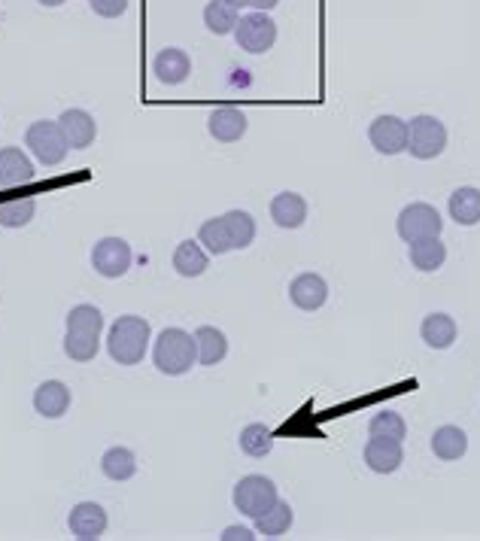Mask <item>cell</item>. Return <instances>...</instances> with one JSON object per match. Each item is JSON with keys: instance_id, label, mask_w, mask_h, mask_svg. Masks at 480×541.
Segmentation results:
<instances>
[{"instance_id": "6da1fadb", "label": "cell", "mask_w": 480, "mask_h": 541, "mask_svg": "<svg viewBox=\"0 0 480 541\" xmlns=\"http://www.w3.org/2000/svg\"><path fill=\"white\" fill-rule=\"evenodd\" d=\"M149 341H152V329L143 317H119L113 326H110V338H107V350L113 356L116 365H140L146 350H149Z\"/></svg>"}, {"instance_id": "7a4b0ae2", "label": "cell", "mask_w": 480, "mask_h": 541, "mask_svg": "<svg viewBox=\"0 0 480 541\" xmlns=\"http://www.w3.org/2000/svg\"><path fill=\"white\" fill-rule=\"evenodd\" d=\"M152 362L155 368L168 374V377H180L186 374L195 362H198V347H195V335H189L186 329H165L155 338L152 347Z\"/></svg>"}, {"instance_id": "3957f363", "label": "cell", "mask_w": 480, "mask_h": 541, "mask_svg": "<svg viewBox=\"0 0 480 541\" xmlns=\"http://www.w3.org/2000/svg\"><path fill=\"white\" fill-rule=\"evenodd\" d=\"M447 149V128L435 116H414L408 122V152L420 162H432Z\"/></svg>"}, {"instance_id": "277c9868", "label": "cell", "mask_w": 480, "mask_h": 541, "mask_svg": "<svg viewBox=\"0 0 480 541\" xmlns=\"http://www.w3.org/2000/svg\"><path fill=\"white\" fill-rule=\"evenodd\" d=\"M395 228H398V238H402L405 244H414V241H423V238H441L444 219L432 204L417 201V204H408L402 213H398Z\"/></svg>"}, {"instance_id": "5b68a950", "label": "cell", "mask_w": 480, "mask_h": 541, "mask_svg": "<svg viewBox=\"0 0 480 541\" xmlns=\"http://www.w3.org/2000/svg\"><path fill=\"white\" fill-rule=\"evenodd\" d=\"M25 146L34 152L37 162H43V165H49V168H52V165H61L64 156H67V149H70L61 125H58V122H49V119H40V122H34V125L25 131Z\"/></svg>"}, {"instance_id": "8992f818", "label": "cell", "mask_w": 480, "mask_h": 541, "mask_svg": "<svg viewBox=\"0 0 480 541\" xmlns=\"http://www.w3.org/2000/svg\"><path fill=\"white\" fill-rule=\"evenodd\" d=\"M277 484L265 475H247V478H240L237 487H234V508L240 514H247V517H262L274 502H277Z\"/></svg>"}, {"instance_id": "52a82bcc", "label": "cell", "mask_w": 480, "mask_h": 541, "mask_svg": "<svg viewBox=\"0 0 480 541\" xmlns=\"http://www.w3.org/2000/svg\"><path fill=\"white\" fill-rule=\"evenodd\" d=\"M234 40L240 49H247L253 55H265L274 40H277V25L268 13H250V16H240L237 28H234Z\"/></svg>"}, {"instance_id": "ba28073f", "label": "cell", "mask_w": 480, "mask_h": 541, "mask_svg": "<svg viewBox=\"0 0 480 541\" xmlns=\"http://www.w3.org/2000/svg\"><path fill=\"white\" fill-rule=\"evenodd\" d=\"M131 259H134V253H131L128 241H122V238H104L92 250V268L107 280L125 277L131 268Z\"/></svg>"}, {"instance_id": "9c48e42d", "label": "cell", "mask_w": 480, "mask_h": 541, "mask_svg": "<svg viewBox=\"0 0 480 541\" xmlns=\"http://www.w3.org/2000/svg\"><path fill=\"white\" fill-rule=\"evenodd\" d=\"M371 146L380 156H398V152H408V122L398 116H377L368 128Z\"/></svg>"}, {"instance_id": "30bf717a", "label": "cell", "mask_w": 480, "mask_h": 541, "mask_svg": "<svg viewBox=\"0 0 480 541\" xmlns=\"http://www.w3.org/2000/svg\"><path fill=\"white\" fill-rule=\"evenodd\" d=\"M289 298H292V304L298 307V311H307V314L319 311V307H323L326 298H329V283L319 274H313V271L298 274L289 283Z\"/></svg>"}, {"instance_id": "8fae6325", "label": "cell", "mask_w": 480, "mask_h": 541, "mask_svg": "<svg viewBox=\"0 0 480 541\" xmlns=\"http://www.w3.org/2000/svg\"><path fill=\"white\" fill-rule=\"evenodd\" d=\"M67 526L79 541H98L107 529V511L98 502H79L70 511Z\"/></svg>"}, {"instance_id": "7c38bea8", "label": "cell", "mask_w": 480, "mask_h": 541, "mask_svg": "<svg viewBox=\"0 0 480 541\" xmlns=\"http://www.w3.org/2000/svg\"><path fill=\"white\" fill-rule=\"evenodd\" d=\"M365 462L368 469L377 472V475H392L402 469L405 462V450H402V441H392V438H374L365 444Z\"/></svg>"}, {"instance_id": "4fadbf2b", "label": "cell", "mask_w": 480, "mask_h": 541, "mask_svg": "<svg viewBox=\"0 0 480 541\" xmlns=\"http://www.w3.org/2000/svg\"><path fill=\"white\" fill-rule=\"evenodd\" d=\"M247 125H250L247 113L237 107H216L210 110V119H207V131L219 143H237L247 134Z\"/></svg>"}, {"instance_id": "5bb4252c", "label": "cell", "mask_w": 480, "mask_h": 541, "mask_svg": "<svg viewBox=\"0 0 480 541\" xmlns=\"http://www.w3.org/2000/svg\"><path fill=\"white\" fill-rule=\"evenodd\" d=\"M152 73L158 76V83H165V86H180L189 80V73H192V58L177 49V46H168L155 55L152 61Z\"/></svg>"}, {"instance_id": "9a60e30c", "label": "cell", "mask_w": 480, "mask_h": 541, "mask_svg": "<svg viewBox=\"0 0 480 541\" xmlns=\"http://www.w3.org/2000/svg\"><path fill=\"white\" fill-rule=\"evenodd\" d=\"M58 125H61L70 149H89L95 143V137H98V122L86 110H64L58 116Z\"/></svg>"}, {"instance_id": "2e32d148", "label": "cell", "mask_w": 480, "mask_h": 541, "mask_svg": "<svg viewBox=\"0 0 480 541\" xmlns=\"http://www.w3.org/2000/svg\"><path fill=\"white\" fill-rule=\"evenodd\" d=\"M34 180V162L25 156L19 146L0 149V189L25 186Z\"/></svg>"}, {"instance_id": "e0dca14e", "label": "cell", "mask_w": 480, "mask_h": 541, "mask_svg": "<svg viewBox=\"0 0 480 541\" xmlns=\"http://www.w3.org/2000/svg\"><path fill=\"white\" fill-rule=\"evenodd\" d=\"M70 408V390L61 383V380H46L37 386L34 393V411L46 420H58L64 417Z\"/></svg>"}, {"instance_id": "ac0fdd59", "label": "cell", "mask_w": 480, "mask_h": 541, "mask_svg": "<svg viewBox=\"0 0 480 541\" xmlns=\"http://www.w3.org/2000/svg\"><path fill=\"white\" fill-rule=\"evenodd\" d=\"M271 219L280 228H301L307 219V201L298 192H280L271 201Z\"/></svg>"}, {"instance_id": "d6986e66", "label": "cell", "mask_w": 480, "mask_h": 541, "mask_svg": "<svg viewBox=\"0 0 480 541\" xmlns=\"http://www.w3.org/2000/svg\"><path fill=\"white\" fill-rule=\"evenodd\" d=\"M420 335L432 350H447V347H453L459 326L450 314H429L420 326Z\"/></svg>"}, {"instance_id": "ffe728a7", "label": "cell", "mask_w": 480, "mask_h": 541, "mask_svg": "<svg viewBox=\"0 0 480 541\" xmlns=\"http://www.w3.org/2000/svg\"><path fill=\"white\" fill-rule=\"evenodd\" d=\"M450 219L456 225H477L480 222V189L474 186H459L453 195H450Z\"/></svg>"}, {"instance_id": "44dd1931", "label": "cell", "mask_w": 480, "mask_h": 541, "mask_svg": "<svg viewBox=\"0 0 480 541\" xmlns=\"http://www.w3.org/2000/svg\"><path fill=\"white\" fill-rule=\"evenodd\" d=\"M104 329V314L95 304H76L67 314V332L79 338H101Z\"/></svg>"}, {"instance_id": "7402d4cb", "label": "cell", "mask_w": 480, "mask_h": 541, "mask_svg": "<svg viewBox=\"0 0 480 541\" xmlns=\"http://www.w3.org/2000/svg\"><path fill=\"white\" fill-rule=\"evenodd\" d=\"M195 347H198V362L201 365H219L228 356V338L216 326H201L195 332Z\"/></svg>"}, {"instance_id": "603a6c76", "label": "cell", "mask_w": 480, "mask_h": 541, "mask_svg": "<svg viewBox=\"0 0 480 541\" xmlns=\"http://www.w3.org/2000/svg\"><path fill=\"white\" fill-rule=\"evenodd\" d=\"M465 450H468V435H465L459 426H441V429H435V435H432V453H435L438 459L456 462V459L465 456Z\"/></svg>"}, {"instance_id": "cb8c5ba5", "label": "cell", "mask_w": 480, "mask_h": 541, "mask_svg": "<svg viewBox=\"0 0 480 541\" xmlns=\"http://www.w3.org/2000/svg\"><path fill=\"white\" fill-rule=\"evenodd\" d=\"M222 222H225V231H228L231 250H247L256 241V219L247 210H228L222 216Z\"/></svg>"}, {"instance_id": "d4e9b609", "label": "cell", "mask_w": 480, "mask_h": 541, "mask_svg": "<svg viewBox=\"0 0 480 541\" xmlns=\"http://www.w3.org/2000/svg\"><path fill=\"white\" fill-rule=\"evenodd\" d=\"M408 247H411V265L423 274H432L447 262V247L441 244V238H423Z\"/></svg>"}, {"instance_id": "484cf974", "label": "cell", "mask_w": 480, "mask_h": 541, "mask_svg": "<svg viewBox=\"0 0 480 541\" xmlns=\"http://www.w3.org/2000/svg\"><path fill=\"white\" fill-rule=\"evenodd\" d=\"M101 472L110 478V481H131L137 475V456L128 450V447H110L104 456H101Z\"/></svg>"}, {"instance_id": "4316f807", "label": "cell", "mask_w": 480, "mask_h": 541, "mask_svg": "<svg viewBox=\"0 0 480 541\" xmlns=\"http://www.w3.org/2000/svg\"><path fill=\"white\" fill-rule=\"evenodd\" d=\"M207 265H210V259L201 250V241H183L174 250V271L180 277H201L207 271Z\"/></svg>"}, {"instance_id": "83f0119b", "label": "cell", "mask_w": 480, "mask_h": 541, "mask_svg": "<svg viewBox=\"0 0 480 541\" xmlns=\"http://www.w3.org/2000/svg\"><path fill=\"white\" fill-rule=\"evenodd\" d=\"M237 444H240V450H244L247 456L262 459V456H268L274 450V432L265 423H250V426L240 429Z\"/></svg>"}, {"instance_id": "f1b7e54d", "label": "cell", "mask_w": 480, "mask_h": 541, "mask_svg": "<svg viewBox=\"0 0 480 541\" xmlns=\"http://www.w3.org/2000/svg\"><path fill=\"white\" fill-rule=\"evenodd\" d=\"M292 520H295L292 505L277 499V502H274V505H271L262 517H256V529H259L265 538H280V535H286V532H289Z\"/></svg>"}, {"instance_id": "f546056e", "label": "cell", "mask_w": 480, "mask_h": 541, "mask_svg": "<svg viewBox=\"0 0 480 541\" xmlns=\"http://www.w3.org/2000/svg\"><path fill=\"white\" fill-rule=\"evenodd\" d=\"M237 10L231 4H225V0H210V4L204 7V25L210 34L216 37H225V34H234L237 28Z\"/></svg>"}, {"instance_id": "4dcf8cb0", "label": "cell", "mask_w": 480, "mask_h": 541, "mask_svg": "<svg viewBox=\"0 0 480 541\" xmlns=\"http://www.w3.org/2000/svg\"><path fill=\"white\" fill-rule=\"evenodd\" d=\"M37 213V201L34 198H10L0 201V225L4 228H25Z\"/></svg>"}, {"instance_id": "1f68e13d", "label": "cell", "mask_w": 480, "mask_h": 541, "mask_svg": "<svg viewBox=\"0 0 480 541\" xmlns=\"http://www.w3.org/2000/svg\"><path fill=\"white\" fill-rule=\"evenodd\" d=\"M198 241L207 247L210 256H225V253H231V241H228V231H225L222 216H213V219H207V222L201 225Z\"/></svg>"}, {"instance_id": "d6a6232c", "label": "cell", "mask_w": 480, "mask_h": 541, "mask_svg": "<svg viewBox=\"0 0 480 541\" xmlns=\"http://www.w3.org/2000/svg\"><path fill=\"white\" fill-rule=\"evenodd\" d=\"M368 432H371L374 438L405 441V435H408V423L402 420V414H395V411H380V414H374V417H371Z\"/></svg>"}, {"instance_id": "836d02e7", "label": "cell", "mask_w": 480, "mask_h": 541, "mask_svg": "<svg viewBox=\"0 0 480 541\" xmlns=\"http://www.w3.org/2000/svg\"><path fill=\"white\" fill-rule=\"evenodd\" d=\"M101 350V338H79V335H64V353L73 362H92Z\"/></svg>"}, {"instance_id": "e575fe53", "label": "cell", "mask_w": 480, "mask_h": 541, "mask_svg": "<svg viewBox=\"0 0 480 541\" xmlns=\"http://www.w3.org/2000/svg\"><path fill=\"white\" fill-rule=\"evenodd\" d=\"M89 7L104 19H119L128 10V0H89Z\"/></svg>"}, {"instance_id": "d590c367", "label": "cell", "mask_w": 480, "mask_h": 541, "mask_svg": "<svg viewBox=\"0 0 480 541\" xmlns=\"http://www.w3.org/2000/svg\"><path fill=\"white\" fill-rule=\"evenodd\" d=\"M219 538H222V541H253L256 535H253L250 529H244V526H228Z\"/></svg>"}, {"instance_id": "8d00e7d4", "label": "cell", "mask_w": 480, "mask_h": 541, "mask_svg": "<svg viewBox=\"0 0 480 541\" xmlns=\"http://www.w3.org/2000/svg\"><path fill=\"white\" fill-rule=\"evenodd\" d=\"M280 4V0H250V7L256 10V13H268V10H274Z\"/></svg>"}, {"instance_id": "74e56055", "label": "cell", "mask_w": 480, "mask_h": 541, "mask_svg": "<svg viewBox=\"0 0 480 541\" xmlns=\"http://www.w3.org/2000/svg\"><path fill=\"white\" fill-rule=\"evenodd\" d=\"M225 4H231L234 10H240V7H250V0H225Z\"/></svg>"}, {"instance_id": "f35d334b", "label": "cell", "mask_w": 480, "mask_h": 541, "mask_svg": "<svg viewBox=\"0 0 480 541\" xmlns=\"http://www.w3.org/2000/svg\"><path fill=\"white\" fill-rule=\"evenodd\" d=\"M37 4H40V7H61L64 0H37Z\"/></svg>"}]
</instances>
